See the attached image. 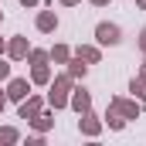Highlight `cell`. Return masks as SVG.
Returning <instances> with one entry per match:
<instances>
[{
    "label": "cell",
    "mask_w": 146,
    "mask_h": 146,
    "mask_svg": "<svg viewBox=\"0 0 146 146\" xmlns=\"http://www.w3.org/2000/svg\"><path fill=\"white\" fill-rule=\"evenodd\" d=\"M139 78H143V82H146V65H143V72H139Z\"/></svg>",
    "instance_id": "603a6c76"
},
{
    "label": "cell",
    "mask_w": 146,
    "mask_h": 146,
    "mask_svg": "<svg viewBox=\"0 0 146 146\" xmlns=\"http://www.w3.org/2000/svg\"><path fill=\"white\" fill-rule=\"evenodd\" d=\"M3 106H7V95H0V112H3Z\"/></svg>",
    "instance_id": "7402d4cb"
},
{
    "label": "cell",
    "mask_w": 146,
    "mask_h": 146,
    "mask_svg": "<svg viewBox=\"0 0 146 146\" xmlns=\"http://www.w3.org/2000/svg\"><path fill=\"white\" fill-rule=\"evenodd\" d=\"M139 7H146V0H139Z\"/></svg>",
    "instance_id": "4316f807"
},
{
    "label": "cell",
    "mask_w": 146,
    "mask_h": 146,
    "mask_svg": "<svg viewBox=\"0 0 146 146\" xmlns=\"http://www.w3.org/2000/svg\"><path fill=\"white\" fill-rule=\"evenodd\" d=\"M0 78H10V65L7 61H0Z\"/></svg>",
    "instance_id": "d6986e66"
},
{
    "label": "cell",
    "mask_w": 146,
    "mask_h": 146,
    "mask_svg": "<svg viewBox=\"0 0 146 146\" xmlns=\"http://www.w3.org/2000/svg\"><path fill=\"white\" fill-rule=\"evenodd\" d=\"M68 88H72V75H65V78H58L51 85V106L54 109H65L68 106Z\"/></svg>",
    "instance_id": "6da1fadb"
},
{
    "label": "cell",
    "mask_w": 146,
    "mask_h": 146,
    "mask_svg": "<svg viewBox=\"0 0 146 146\" xmlns=\"http://www.w3.org/2000/svg\"><path fill=\"white\" fill-rule=\"evenodd\" d=\"M61 3H78V0H61Z\"/></svg>",
    "instance_id": "d4e9b609"
},
{
    "label": "cell",
    "mask_w": 146,
    "mask_h": 146,
    "mask_svg": "<svg viewBox=\"0 0 146 146\" xmlns=\"http://www.w3.org/2000/svg\"><path fill=\"white\" fill-rule=\"evenodd\" d=\"M37 27H41V31H54V27H58V17H54V10H44V14L37 17Z\"/></svg>",
    "instance_id": "ba28073f"
},
{
    "label": "cell",
    "mask_w": 146,
    "mask_h": 146,
    "mask_svg": "<svg viewBox=\"0 0 146 146\" xmlns=\"http://www.w3.org/2000/svg\"><path fill=\"white\" fill-rule=\"evenodd\" d=\"M31 78H34L37 85H48V82H51V72H48V65H34V75H31Z\"/></svg>",
    "instance_id": "30bf717a"
},
{
    "label": "cell",
    "mask_w": 146,
    "mask_h": 146,
    "mask_svg": "<svg viewBox=\"0 0 146 146\" xmlns=\"http://www.w3.org/2000/svg\"><path fill=\"white\" fill-rule=\"evenodd\" d=\"M51 58H54V61H68V48H65V44H54V48H51Z\"/></svg>",
    "instance_id": "5bb4252c"
},
{
    "label": "cell",
    "mask_w": 146,
    "mask_h": 146,
    "mask_svg": "<svg viewBox=\"0 0 146 146\" xmlns=\"http://www.w3.org/2000/svg\"><path fill=\"white\" fill-rule=\"evenodd\" d=\"M0 143H17V129H0Z\"/></svg>",
    "instance_id": "9a60e30c"
},
{
    "label": "cell",
    "mask_w": 146,
    "mask_h": 146,
    "mask_svg": "<svg viewBox=\"0 0 146 146\" xmlns=\"http://www.w3.org/2000/svg\"><path fill=\"white\" fill-rule=\"evenodd\" d=\"M0 51H3V37H0Z\"/></svg>",
    "instance_id": "484cf974"
},
{
    "label": "cell",
    "mask_w": 146,
    "mask_h": 146,
    "mask_svg": "<svg viewBox=\"0 0 146 146\" xmlns=\"http://www.w3.org/2000/svg\"><path fill=\"white\" fill-rule=\"evenodd\" d=\"M106 119H109V126H112V129H122V126H126V119H122V115H115V112H109Z\"/></svg>",
    "instance_id": "2e32d148"
},
{
    "label": "cell",
    "mask_w": 146,
    "mask_h": 146,
    "mask_svg": "<svg viewBox=\"0 0 146 146\" xmlns=\"http://www.w3.org/2000/svg\"><path fill=\"white\" fill-rule=\"evenodd\" d=\"M72 109H75V112H82V115L92 109V99H88V92H85V88H75V95H72Z\"/></svg>",
    "instance_id": "5b68a950"
},
{
    "label": "cell",
    "mask_w": 146,
    "mask_h": 146,
    "mask_svg": "<svg viewBox=\"0 0 146 146\" xmlns=\"http://www.w3.org/2000/svg\"><path fill=\"white\" fill-rule=\"evenodd\" d=\"M139 48H143V51H146V27H143V31H139Z\"/></svg>",
    "instance_id": "ffe728a7"
},
{
    "label": "cell",
    "mask_w": 146,
    "mask_h": 146,
    "mask_svg": "<svg viewBox=\"0 0 146 146\" xmlns=\"http://www.w3.org/2000/svg\"><path fill=\"white\" fill-rule=\"evenodd\" d=\"M21 3H24V7H34V3H37V0H21Z\"/></svg>",
    "instance_id": "44dd1931"
},
{
    "label": "cell",
    "mask_w": 146,
    "mask_h": 146,
    "mask_svg": "<svg viewBox=\"0 0 146 146\" xmlns=\"http://www.w3.org/2000/svg\"><path fill=\"white\" fill-rule=\"evenodd\" d=\"M44 61H48L44 51H31V65H44Z\"/></svg>",
    "instance_id": "ac0fdd59"
},
{
    "label": "cell",
    "mask_w": 146,
    "mask_h": 146,
    "mask_svg": "<svg viewBox=\"0 0 146 146\" xmlns=\"http://www.w3.org/2000/svg\"><path fill=\"white\" fill-rule=\"evenodd\" d=\"M78 58L88 61V65H95L99 61V48H78Z\"/></svg>",
    "instance_id": "7c38bea8"
},
{
    "label": "cell",
    "mask_w": 146,
    "mask_h": 146,
    "mask_svg": "<svg viewBox=\"0 0 146 146\" xmlns=\"http://www.w3.org/2000/svg\"><path fill=\"white\" fill-rule=\"evenodd\" d=\"M99 129H102V122H99L95 115H88V112H85V119H82V133H88V136H99Z\"/></svg>",
    "instance_id": "9c48e42d"
},
{
    "label": "cell",
    "mask_w": 146,
    "mask_h": 146,
    "mask_svg": "<svg viewBox=\"0 0 146 146\" xmlns=\"http://www.w3.org/2000/svg\"><path fill=\"white\" fill-rule=\"evenodd\" d=\"M0 21H3V14H0Z\"/></svg>",
    "instance_id": "83f0119b"
},
{
    "label": "cell",
    "mask_w": 146,
    "mask_h": 146,
    "mask_svg": "<svg viewBox=\"0 0 146 146\" xmlns=\"http://www.w3.org/2000/svg\"><path fill=\"white\" fill-rule=\"evenodd\" d=\"M7 54H10L14 61L27 58V37H14V41H10V48H7Z\"/></svg>",
    "instance_id": "52a82bcc"
},
{
    "label": "cell",
    "mask_w": 146,
    "mask_h": 146,
    "mask_svg": "<svg viewBox=\"0 0 146 146\" xmlns=\"http://www.w3.org/2000/svg\"><path fill=\"white\" fill-rule=\"evenodd\" d=\"M95 37H99V44H119V41H122L115 24H99V27H95Z\"/></svg>",
    "instance_id": "3957f363"
},
{
    "label": "cell",
    "mask_w": 146,
    "mask_h": 146,
    "mask_svg": "<svg viewBox=\"0 0 146 146\" xmlns=\"http://www.w3.org/2000/svg\"><path fill=\"white\" fill-rule=\"evenodd\" d=\"M129 92L139 99V102H146V82L143 78H133V85H129Z\"/></svg>",
    "instance_id": "8fae6325"
},
{
    "label": "cell",
    "mask_w": 146,
    "mask_h": 146,
    "mask_svg": "<svg viewBox=\"0 0 146 146\" xmlns=\"http://www.w3.org/2000/svg\"><path fill=\"white\" fill-rule=\"evenodd\" d=\"M68 75H72V78H82V75H85V65H82V58H75L72 65H68Z\"/></svg>",
    "instance_id": "4fadbf2b"
},
{
    "label": "cell",
    "mask_w": 146,
    "mask_h": 146,
    "mask_svg": "<svg viewBox=\"0 0 146 146\" xmlns=\"http://www.w3.org/2000/svg\"><path fill=\"white\" fill-rule=\"evenodd\" d=\"M109 112L122 115V119H136V115H139V106H136V102H126V99H112Z\"/></svg>",
    "instance_id": "7a4b0ae2"
},
{
    "label": "cell",
    "mask_w": 146,
    "mask_h": 146,
    "mask_svg": "<svg viewBox=\"0 0 146 146\" xmlns=\"http://www.w3.org/2000/svg\"><path fill=\"white\" fill-rule=\"evenodd\" d=\"M92 3H99V7H102V3H109V0H92Z\"/></svg>",
    "instance_id": "cb8c5ba5"
},
{
    "label": "cell",
    "mask_w": 146,
    "mask_h": 146,
    "mask_svg": "<svg viewBox=\"0 0 146 146\" xmlns=\"http://www.w3.org/2000/svg\"><path fill=\"white\" fill-rule=\"evenodd\" d=\"M37 115H41V99H27V102L21 99V119L31 122V119H37Z\"/></svg>",
    "instance_id": "8992f818"
},
{
    "label": "cell",
    "mask_w": 146,
    "mask_h": 146,
    "mask_svg": "<svg viewBox=\"0 0 146 146\" xmlns=\"http://www.w3.org/2000/svg\"><path fill=\"white\" fill-rule=\"evenodd\" d=\"M27 92H31V85H27V78H14V82H10V88H7V99H14V102H21V99H27Z\"/></svg>",
    "instance_id": "277c9868"
},
{
    "label": "cell",
    "mask_w": 146,
    "mask_h": 146,
    "mask_svg": "<svg viewBox=\"0 0 146 146\" xmlns=\"http://www.w3.org/2000/svg\"><path fill=\"white\" fill-rule=\"evenodd\" d=\"M31 122H34L37 129H48V126H51V115H37V119H31Z\"/></svg>",
    "instance_id": "e0dca14e"
}]
</instances>
